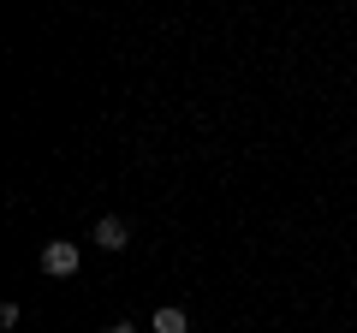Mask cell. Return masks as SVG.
Here are the masks:
<instances>
[{"mask_svg":"<svg viewBox=\"0 0 357 333\" xmlns=\"http://www.w3.org/2000/svg\"><path fill=\"white\" fill-rule=\"evenodd\" d=\"M107 333H137V327H131V321H114V327H107Z\"/></svg>","mask_w":357,"mask_h":333,"instance_id":"cell-4","label":"cell"},{"mask_svg":"<svg viewBox=\"0 0 357 333\" xmlns=\"http://www.w3.org/2000/svg\"><path fill=\"white\" fill-rule=\"evenodd\" d=\"M77 262H84V250H77L72 238H48L42 244V274H48V280H72Z\"/></svg>","mask_w":357,"mask_h":333,"instance_id":"cell-1","label":"cell"},{"mask_svg":"<svg viewBox=\"0 0 357 333\" xmlns=\"http://www.w3.org/2000/svg\"><path fill=\"white\" fill-rule=\"evenodd\" d=\"M155 333H191V316H185L178 304H161L155 309Z\"/></svg>","mask_w":357,"mask_h":333,"instance_id":"cell-3","label":"cell"},{"mask_svg":"<svg viewBox=\"0 0 357 333\" xmlns=\"http://www.w3.org/2000/svg\"><path fill=\"white\" fill-rule=\"evenodd\" d=\"M89 238H96V250H114V256H119V250H126V244H131V226H126V220H119V215H102V220H96V232H89Z\"/></svg>","mask_w":357,"mask_h":333,"instance_id":"cell-2","label":"cell"}]
</instances>
